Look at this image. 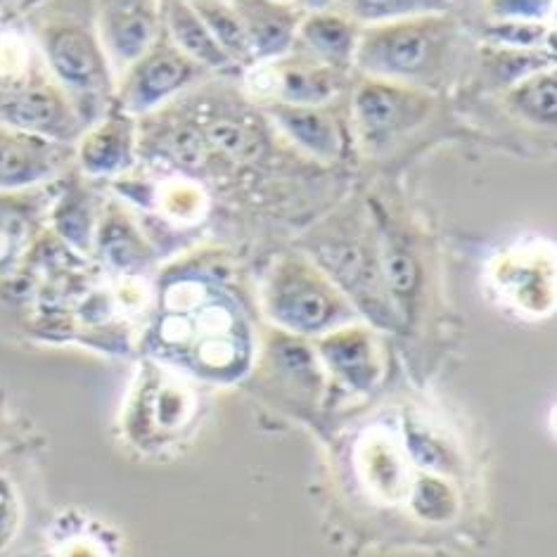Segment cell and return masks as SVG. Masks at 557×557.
<instances>
[{
	"instance_id": "obj_1",
	"label": "cell",
	"mask_w": 557,
	"mask_h": 557,
	"mask_svg": "<svg viewBox=\"0 0 557 557\" xmlns=\"http://www.w3.org/2000/svg\"><path fill=\"white\" fill-rule=\"evenodd\" d=\"M468 62V36L448 12L363 26L354 74L442 96Z\"/></svg>"
},
{
	"instance_id": "obj_2",
	"label": "cell",
	"mask_w": 557,
	"mask_h": 557,
	"mask_svg": "<svg viewBox=\"0 0 557 557\" xmlns=\"http://www.w3.org/2000/svg\"><path fill=\"white\" fill-rule=\"evenodd\" d=\"M304 247L315 267L330 281L349 289V295L356 297L363 309L384 311L387 287L382 281L377 225L370 205L349 207L342 214L325 219L309 233Z\"/></svg>"
},
{
	"instance_id": "obj_3",
	"label": "cell",
	"mask_w": 557,
	"mask_h": 557,
	"mask_svg": "<svg viewBox=\"0 0 557 557\" xmlns=\"http://www.w3.org/2000/svg\"><path fill=\"white\" fill-rule=\"evenodd\" d=\"M38 38L58 84L82 124L98 119L112 100V67L90 15H58L38 26Z\"/></svg>"
},
{
	"instance_id": "obj_4",
	"label": "cell",
	"mask_w": 557,
	"mask_h": 557,
	"mask_svg": "<svg viewBox=\"0 0 557 557\" xmlns=\"http://www.w3.org/2000/svg\"><path fill=\"white\" fill-rule=\"evenodd\" d=\"M440 108L432 92L358 76L347 100L351 143L368 157H382L430 126Z\"/></svg>"
},
{
	"instance_id": "obj_5",
	"label": "cell",
	"mask_w": 557,
	"mask_h": 557,
	"mask_svg": "<svg viewBox=\"0 0 557 557\" xmlns=\"http://www.w3.org/2000/svg\"><path fill=\"white\" fill-rule=\"evenodd\" d=\"M267 301L275 321L297 333H318L335 323L342 309L335 283L299 251L277 261Z\"/></svg>"
},
{
	"instance_id": "obj_6",
	"label": "cell",
	"mask_w": 557,
	"mask_h": 557,
	"mask_svg": "<svg viewBox=\"0 0 557 557\" xmlns=\"http://www.w3.org/2000/svg\"><path fill=\"white\" fill-rule=\"evenodd\" d=\"M205 76L200 64L185 58L162 29L157 41L124 72L122 88L116 92L119 110L131 116L154 114L185 90L200 86Z\"/></svg>"
},
{
	"instance_id": "obj_7",
	"label": "cell",
	"mask_w": 557,
	"mask_h": 557,
	"mask_svg": "<svg viewBox=\"0 0 557 557\" xmlns=\"http://www.w3.org/2000/svg\"><path fill=\"white\" fill-rule=\"evenodd\" d=\"M261 112L269 116L277 134L289 140L299 152L323 164H335L354 148L349 131V112L344 100L330 104H289L267 100Z\"/></svg>"
},
{
	"instance_id": "obj_8",
	"label": "cell",
	"mask_w": 557,
	"mask_h": 557,
	"mask_svg": "<svg viewBox=\"0 0 557 557\" xmlns=\"http://www.w3.org/2000/svg\"><path fill=\"white\" fill-rule=\"evenodd\" d=\"M263 67L271 78L269 100L289 104H330L344 100L351 88V74L309 58L307 52L292 48L287 55L277 58ZM267 102V100H263Z\"/></svg>"
},
{
	"instance_id": "obj_9",
	"label": "cell",
	"mask_w": 557,
	"mask_h": 557,
	"mask_svg": "<svg viewBox=\"0 0 557 557\" xmlns=\"http://www.w3.org/2000/svg\"><path fill=\"white\" fill-rule=\"evenodd\" d=\"M100 41L124 72L162 34V0H100Z\"/></svg>"
},
{
	"instance_id": "obj_10",
	"label": "cell",
	"mask_w": 557,
	"mask_h": 557,
	"mask_svg": "<svg viewBox=\"0 0 557 557\" xmlns=\"http://www.w3.org/2000/svg\"><path fill=\"white\" fill-rule=\"evenodd\" d=\"M231 5L245 29L255 67L295 48L297 29L307 15L299 5L287 0H231Z\"/></svg>"
},
{
	"instance_id": "obj_11",
	"label": "cell",
	"mask_w": 557,
	"mask_h": 557,
	"mask_svg": "<svg viewBox=\"0 0 557 557\" xmlns=\"http://www.w3.org/2000/svg\"><path fill=\"white\" fill-rule=\"evenodd\" d=\"M361 29L363 26L344 17L337 10L307 12L297 29L295 48L307 52L309 58L327 64V67L351 74Z\"/></svg>"
},
{
	"instance_id": "obj_12",
	"label": "cell",
	"mask_w": 557,
	"mask_h": 557,
	"mask_svg": "<svg viewBox=\"0 0 557 557\" xmlns=\"http://www.w3.org/2000/svg\"><path fill=\"white\" fill-rule=\"evenodd\" d=\"M162 29L185 58L207 74H235L240 72L228 55L214 41L202 17L197 15L190 0H162Z\"/></svg>"
},
{
	"instance_id": "obj_13",
	"label": "cell",
	"mask_w": 557,
	"mask_h": 557,
	"mask_svg": "<svg viewBox=\"0 0 557 557\" xmlns=\"http://www.w3.org/2000/svg\"><path fill=\"white\" fill-rule=\"evenodd\" d=\"M136 122L134 116L114 110L102 124L86 136L82 145V162L90 174H116L134 164Z\"/></svg>"
},
{
	"instance_id": "obj_14",
	"label": "cell",
	"mask_w": 557,
	"mask_h": 557,
	"mask_svg": "<svg viewBox=\"0 0 557 557\" xmlns=\"http://www.w3.org/2000/svg\"><path fill=\"white\" fill-rule=\"evenodd\" d=\"M506 104L520 122L539 128H553L557 122L555 67L536 72L508 88Z\"/></svg>"
},
{
	"instance_id": "obj_15",
	"label": "cell",
	"mask_w": 557,
	"mask_h": 557,
	"mask_svg": "<svg viewBox=\"0 0 557 557\" xmlns=\"http://www.w3.org/2000/svg\"><path fill=\"white\" fill-rule=\"evenodd\" d=\"M190 5L202 17L207 29L214 36V41L221 46V50L228 55L237 70L243 72L255 67V58H251L245 29L235 15L231 0H190Z\"/></svg>"
},
{
	"instance_id": "obj_16",
	"label": "cell",
	"mask_w": 557,
	"mask_h": 557,
	"mask_svg": "<svg viewBox=\"0 0 557 557\" xmlns=\"http://www.w3.org/2000/svg\"><path fill=\"white\" fill-rule=\"evenodd\" d=\"M450 3L454 0H335L333 10L358 26H373L406 17L440 15L450 10Z\"/></svg>"
},
{
	"instance_id": "obj_17",
	"label": "cell",
	"mask_w": 557,
	"mask_h": 557,
	"mask_svg": "<svg viewBox=\"0 0 557 557\" xmlns=\"http://www.w3.org/2000/svg\"><path fill=\"white\" fill-rule=\"evenodd\" d=\"M330 361L337 366V370L347 373L351 380L361 373H368V349L358 337H344L337 342H330L325 347Z\"/></svg>"
},
{
	"instance_id": "obj_18",
	"label": "cell",
	"mask_w": 557,
	"mask_h": 557,
	"mask_svg": "<svg viewBox=\"0 0 557 557\" xmlns=\"http://www.w3.org/2000/svg\"><path fill=\"white\" fill-rule=\"evenodd\" d=\"M335 0H299V8L304 12H321V10H333Z\"/></svg>"
},
{
	"instance_id": "obj_19",
	"label": "cell",
	"mask_w": 557,
	"mask_h": 557,
	"mask_svg": "<svg viewBox=\"0 0 557 557\" xmlns=\"http://www.w3.org/2000/svg\"><path fill=\"white\" fill-rule=\"evenodd\" d=\"M287 3H289V0H287Z\"/></svg>"
}]
</instances>
